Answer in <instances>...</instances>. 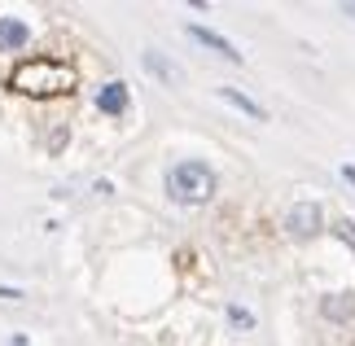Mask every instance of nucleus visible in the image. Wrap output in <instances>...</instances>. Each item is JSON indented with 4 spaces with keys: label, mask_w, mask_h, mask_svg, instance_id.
<instances>
[{
    "label": "nucleus",
    "mask_w": 355,
    "mask_h": 346,
    "mask_svg": "<svg viewBox=\"0 0 355 346\" xmlns=\"http://www.w3.org/2000/svg\"><path fill=\"white\" fill-rule=\"evenodd\" d=\"M18 92L26 96H66L75 88V71L66 62H44V58H35V62H22L18 71H13L9 79Z\"/></svg>",
    "instance_id": "f257e3e1"
},
{
    "label": "nucleus",
    "mask_w": 355,
    "mask_h": 346,
    "mask_svg": "<svg viewBox=\"0 0 355 346\" xmlns=\"http://www.w3.org/2000/svg\"><path fill=\"white\" fill-rule=\"evenodd\" d=\"M215 189H220V180L207 162H175L167 171V198L180 202V206H202L215 198Z\"/></svg>",
    "instance_id": "f03ea898"
},
{
    "label": "nucleus",
    "mask_w": 355,
    "mask_h": 346,
    "mask_svg": "<svg viewBox=\"0 0 355 346\" xmlns=\"http://www.w3.org/2000/svg\"><path fill=\"white\" fill-rule=\"evenodd\" d=\"M324 224V215H320V206L316 202H298L290 215H285V228H290V237H316Z\"/></svg>",
    "instance_id": "7ed1b4c3"
},
{
    "label": "nucleus",
    "mask_w": 355,
    "mask_h": 346,
    "mask_svg": "<svg viewBox=\"0 0 355 346\" xmlns=\"http://www.w3.org/2000/svg\"><path fill=\"white\" fill-rule=\"evenodd\" d=\"M97 110H101V114H123V110H128V88H123L119 79L101 84V92H97Z\"/></svg>",
    "instance_id": "20e7f679"
},
{
    "label": "nucleus",
    "mask_w": 355,
    "mask_h": 346,
    "mask_svg": "<svg viewBox=\"0 0 355 346\" xmlns=\"http://www.w3.org/2000/svg\"><path fill=\"white\" fill-rule=\"evenodd\" d=\"M189 35H193V40H198V44H207L211 53H224V58H228V62H241V53H237L233 44H228V40H224V35H215V31H211V26H198V22H193V26H189Z\"/></svg>",
    "instance_id": "39448f33"
},
{
    "label": "nucleus",
    "mask_w": 355,
    "mask_h": 346,
    "mask_svg": "<svg viewBox=\"0 0 355 346\" xmlns=\"http://www.w3.org/2000/svg\"><path fill=\"white\" fill-rule=\"evenodd\" d=\"M320 311L329 315V320H351L355 315V294H329L320 302Z\"/></svg>",
    "instance_id": "423d86ee"
},
{
    "label": "nucleus",
    "mask_w": 355,
    "mask_h": 346,
    "mask_svg": "<svg viewBox=\"0 0 355 346\" xmlns=\"http://www.w3.org/2000/svg\"><path fill=\"white\" fill-rule=\"evenodd\" d=\"M145 71H149V75H158L162 84H180V71H175V66L162 58V53H145Z\"/></svg>",
    "instance_id": "0eeeda50"
},
{
    "label": "nucleus",
    "mask_w": 355,
    "mask_h": 346,
    "mask_svg": "<svg viewBox=\"0 0 355 346\" xmlns=\"http://www.w3.org/2000/svg\"><path fill=\"white\" fill-rule=\"evenodd\" d=\"M26 44V26L13 18H0V49H22Z\"/></svg>",
    "instance_id": "6e6552de"
},
{
    "label": "nucleus",
    "mask_w": 355,
    "mask_h": 346,
    "mask_svg": "<svg viewBox=\"0 0 355 346\" xmlns=\"http://www.w3.org/2000/svg\"><path fill=\"white\" fill-rule=\"evenodd\" d=\"M220 96H224L228 105H237L245 119H263V110H259V101H250L245 92H237V88H220Z\"/></svg>",
    "instance_id": "1a4fd4ad"
},
{
    "label": "nucleus",
    "mask_w": 355,
    "mask_h": 346,
    "mask_svg": "<svg viewBox=\"0 0 355 346\" xmlns=\"http://www.w3.org/2000/svg\"><path fill=\"white\" fill-rule=\"evenodd\" d=\"M228 320H233V329H241V334H245V329H254V315L245 311V307H237V302H228Z\"/></svg>",
    "instance_id": "9d476101"
},
{
    "label": "nucleus",
    "mask_w": 355,
    "mask_h": 346,
    "mask_svg": "<svg viewBox=\"0 0 355 346\" xmlns=\"http://www.w3.org/2000/svg\"><path fill=\"white\" fill-rule=\"evenodd\" d=\"M334 232H338V237H347V241L355 245V228H351V219H338V224H334Z\"/></svg>",
    "instance_id": "9b49d317"
},
{
    "label": "nucleus",
    "mask_w": 355,
    "mask_h": 346,
    "mask_svg": "<svg viewBox=\"0 0 355 346\" xmlns=\"http://www.w3.org/2000/svg\"><path fill=\"white\" fill-rule=\"evenodd\" d=\"M0 298H22L18 289H9V285H0Z\"/></svg>",
    "instance_id": "f8f14e48"
},
{
    "label": "nucleus",
    "mask_w": 355,
    "mask_h": 346,
    "mask_svg": "<svg viewBox=\"0 0 355 346\" xmlns=\"http://www.w3.org/2000/svg\"><path fill=\"white\" fill-rule=\"evenodd\" d=\"M343 180H347V184L355 189V167H343Z\"/></svg>",
    "instance_id": "ddd939ff"
},
{
    "label": "nucleus",
    "mask_w": 355,
    "mask_h": 346,
    "mask_svg": "<svg viewBox=\"0 0 355 346\" xmlns=\"http://www.w3.org/2000/svg\"><path fill=\"white\" fill-rule=\"evenodd\" d=\"M347 13H351V18H355V5H347Z\"/></svg>",
    "instance_id": "4468645a"
}]
</instances>
